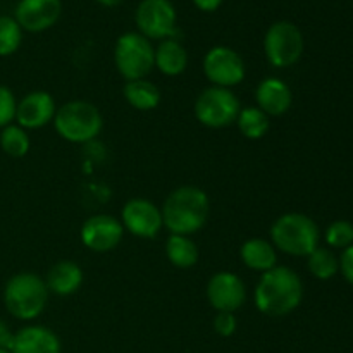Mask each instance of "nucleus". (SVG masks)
I'll return each mask as SVG.
<instances>
[{"instance_id": "nucleus-1", "label": "nucleus", "mask_w": 353, "mask_h": 353, "mask_svg": "<svg viewBox=\"0 0 353 353\" xmlns=\"http://www.w3.org/2000/svg\"><path fill=\"white\" fill-rule=\"evenodd\" d=\"M302 279L286 265H276L262 272L254 292L255 307L269 317L288 316L302 303Z\"/></svg>"}, {"instance_id": "nucleus-2", "label": "nucleus", "mask_w": 353, "mask_h": 353, "mask_svg": "<svg viewBox=\"0 0 353 353\" xmlns=\"http://www.w3.org/2000/svg\"><path fill=\"white\" fill-rule=\"evenodd\" d=\"M161 212L162 223L169 233L190 236L205 226L210 212V200L199 186H179L169 193Z\"/></svg>"}, {"instance_id": "nucleus-3", "label": "nucleus", "mask_w": 353, "mask_h": 353, "mask_svg": "<svg viewBox=\"0 0 353 353\" xmlns=\"http://www.w3.org/2000/svg\"><path fill=\"white\" fill-rule=\"evenodd\" d=\"M48 295L45 279L34 272H17L6 283L3 305L16 319L33 321L47 307Z\"/></svg>"}, {"instance_id": "nucleus-4", "label": "nucleus", "mask_w": 353, "mask_h": 353, "mask_svg": "<svg viewBox=\"0 0 353 353\" xmlns=\"http://www.w3.org/2000/svg\"><path fill=\"white\" fill-rule=\"evenodd\" d=\"M319 228L312 217L302 212H288L279 216L271 226V240L274 248L293 255L309 257L319 247Z\"/></svg>"}, {"instance_id": "nucleus-5", "label": "nucleus", "mask_w": 353, "mask_h": 353, "mask_svg": "<svg viewBox=\"0 0 353 353\" xmlns=\"http://www.w3.org/2000/svg\"><path fill=\"white\" fill-rule=\"evenodd\" d=\"M52 123L59 137L69 143H88L99 137L103 128L100 110L86 100H71L61 105Z\"/></svg>"}, {"instance_id": "nucleus-6", "label": "nucleus", "mask_w": 353, "mask_h": 353, "mask_svg": "<svg viewBox=\"0 0 353 353\" xmlns=\"http://www.w3.org/2000/svg\"><path fill=\"white\" fill-rule=\"evenodd\" d=\"M114 62L126 81L147 78L155 68V48L143 34L124 33L117 38L114 47Z\"/></svg>"}, {"instance_id": "nucleus-7", "label": "nucleus", "mask_w": 353, "mask_h": 353, "mask_svg": "<svg viewBox=\"0 0 353 353\" xmlns=\"http://www.w3.org/2000/svg\"><path fill=\"white\" fill-rule=\"evenodd\" d=\"M195 117L202 126L210 130H223L236 123L241 105L238 97L230 88L210 86L195 100Z\"/></svg>"}, {"instance_id": "nucleus-8", "label": "nucleus", "mask_w": 353, "mask_h": 353, "mask_svg": "<svg viewBox=\"0 0 353 353\" xmlns=\"http://www.w3.org/2000/svg\"><path fill=\"white\" fill-rule=\"evenodd\" d=\"M264 52L269 64L274 68H290L303 54V34L296 24L278 21L271 24L264 37Z\"/></svg>"}, {"instance_id": "nucleus-9", "label": "nucleus", "mask_w": 353, "mask_h": 353, "mask_svg": "<svg viewBox=\"0 0 353 353\" xmlns=\"http://www.w3.org/2000/svg\"><path fill=\"white\" fill-rule=\"evenodd\" d=\"M203 74L212 86L233 88L245 79L247 69L241 55L224 45L212 47L203 57Z\"/></svg>"}, {"instance_id": "nucleus-10", "label": "nucleus", "mask_w": 353, "mask_h": 353, "mask_svg": "<svg viewBox=\"0 0 353 353\" xmlns=\"http://www.w3.org/2000/svg\"><path fill=\"white\" fill-rule=\"evenodd\" d=\"M134 21L148 40H165L174 38L176 9L171 0H141L138 3Z\"/></svg>"}, {"instance_id": "nucleus-11", "label": "nucleus", "mask_w": 353, "mask_h": 353, "mask_svg": "<svg viewBox=\"0 0 353 353\" xmlns=\"http://www.w3.org/2000/svg\"><path fill=\"white\" fill-rule=\"evenodd\" d=\"M121 224L124 231H130L133 236L145 240L157 236L164 226L161 209L147 199L128 200L121 212Z\"/></svg>"}, {"instance_id": "nucleus-12", "label": "nucleus", "mask_w": 353, "mask_h": 353, "mask_svg": "<svg viewBox=\"0 0 353 353\" xmlns=\"http://www.w3.org/2000/svg\"><path fill=\"white\" fill-rule=\"evenodd\" d=\"M207 300L216 312H236L247 299L243 279L230 271L216 272L207 283Z\"/></svg>"}, {"instance_id": "nucleus-13", "label": "nucleus", "mask_w": 353, "mask_h": 353, "mask_svg": "<svg viewBox=\"0 0 353 353\" xmlns=\"http://www.w3.org/2000/svg\"><path fill=\"white\" fill-rule=\"evenodd\" d=\"M123 234L124 228L121 221L109 214H97V216L88 217L79 231L83 245L88 250L99 252V254L114 250L123 240Z\"/></svg>"}, {"instance_id": "nucleus-14", "label": "nucleus", "mask_w": 353, "mask_h": 353, "mask_svg": "<svg viewBox=\"0 0 353 353\" xmlns=\"http://www.w3.org/2000/svg\"><path fill=\"white\" fill-rule=\"evenodd\" d=\"M62 12L61 0H19L14 19L21 30L40 33L59 21Z\"/></svg>"}, {"instance_id": "nucleus-15", "label": "nucleus", "mask_w": 353, "mask_h": 353, "mask_svg": "<svg viewBox=\"0 0 353 353\" xmlns=\"http://www.w3.org/2000/svg\"><path fill=\"white\" fill-rule=\"evenodd\" d=\"M54 97L43 90L30 92L17 102L16 121L24 130H40L54 121L55 116Z\"/></svg>"}, {"instance_id": "nucleus-16", "label": "nucleus", "mask_w": 353, "mask_h": 353, "mask_svg": "<svg viewBox=\"0 0 353 353\" xmlns=\"http://www.w3.org/2000/svg\"><path fill=\"white\" fill-rule=\"evenodd\" d=\"M257 107L269 117L283 116L290 110L293 102V95L290 86L279 78H265L259 83L255 90Z\"/></svg>"}, {"instance_id": "nucleus-17", "label": "nucleus", "mask_w": 353, "mask_h": 353, "mask_svg": "<svg viewBox=\"0 0 353 353\" xmlns=\"http://www.w3.org/2000/svg\"><path fill=\"white\" fill-rule=\"evenodd\" d=\"M10 353H61V340L45 326H28L12 338Z\"/></svg>"}, {"instance_id": "nucleus-18", "label": "nucleus", "mask_w": 353, "mask_h": 353, "mask_svg": "<svg viewBox=\"0 0 353 353\" xmlns=\"http://www.w3.org/2000/svg\"><path fill=\"white\" fill-rule=\"evenodd\" d=\"M48 292L59 296H69L83 285V269L72 261H59L48 269L45 278Z\"/></svg>"}, {"instance_id": "nucleus-19", "label": "nucleus", "mask_w": 353, "mask_h": 353, "mask_svg": "<svg viewBox=\"0 0 353 353\" xmlns=\"http://www.w3.org/2000/svg\"><path fill=\"white\" fill-rule=\"evenodd\" d=\"M188 65V52L176 38L161 40L155 48V68L165 76H179Z\"/></svg>"}, {"instance_id": "nucleus-20", "label": "nucleus", "mask_w": 353, "mask_h": 353, "mask_svg": "<svg viewBox=\"0 0 353 353\" xmlns=\"http://www.w3.org/2000/svg\"><path fill=\"white\" fill-rule=\"evenodd\" d=\"M240 259L250 271H257L261 274L278 264L274 245L262 238H250L245 241L240 248Z\"/></svg>"}, {"instance_id": "nucleus-21", "label": "nucleus", "mask_w": 353, "mask_h": 353, "mask_svg": "<svg viewBox=\"0 0 353 353\" xmlns=\"http://www.w3.org/2000/svg\"><path fill=\"white\" fill-rule=\"evenodd\" d=\"M124 99L133 109L137 110H154L157 109L162 100V93L157 85L148 81L147 78L126 81L123 88Z\"/></svg>"}, {"instance_id": "nucleus-22", "label": "nucleus", "mask_w": 353, "mask_h": 353, "mask_svg": "<svg viewBox=\"0 0 353 353\" xmlns=\"http://www.w3.org/2000/svg\"><path fill=\"white\" fill-rule=\"evenodd\" d=\"M165 257L174 268L190 269L199 262L200 252L195 241L185 234H169L165 241Z\"/></svg>"}, {"instance_id": "nucleus-23", "label": "nucleus", "mask_w": 353, "mask_h": 353, "mask_svg": "<svg viewBox=\"0 0 353 353\" xmlns=\"http://www.w3.org/2000/svg\"><path fill=\"white\" fill-rule=\"evenodd\" d=\"M236 126L240 133L248 140H261L268 134L271 128V121L265 112H262L259 107H245L240 110L236 117Z\"/></svg>"}, {"instance_id": "nucleus-24", "label": "nucleus", "mask_w": 353, "mask_h": 353, "mask_svg": "<svg viewBox=\"0 0 353 353\" xmlns=\"http://www.w3.org/2000/svg\"><path fill=\"white\" fill-rule=\"evenodd\" d=\"M307 268H309L310 274L314 278L326 281V279L334 278L338 271H340V261L333 250L324 247H317L312 254L307 257Z\"/></svg>"}, {"instance_id": "nucleus-25", "label": "nucleus", "mask_w": 353, "mask_h": 353, "mask_svg": "<svg viewBox=\"0 0 353 353\" xmlns=\"http://www.w3.org/2000/svg\"><path fill=\"white\" fill-rule=\"evenodd\" d=\"M31 141L28 131L19 124H9L0 133V148L14 159L24 157L30 152Z\"/></svg>"}, {"instance_id": "nucleus-26", "label": "nucleus", "mask_w": 353, "mask_h": 353, "mask_svg": "<svg viewBox=\"0 0 353 353\" xmlns=\"http://www.w3.org/2000/svg\"><path fill=\"white\" fill-rule=\"evenodd\" d=\"M23 41V30L10 16H0V57L17 52Z\"/></svg>"}, {"instance_id": "nucleus-27", "label": "nucleus", "mask_w": 353, "mask_h": 353, "mask_svg": "<svg viewBox=\"0 0 353 353\" xmlns=\"http://www.w3.org/2000/svg\"><path fill=\"white\" fill-rule=\"evenodd\" d=\"M324 240L331 248H341L345 250L347 247L353 245V223L348 221H334L327 226L324 233Z\"/></svg>"}, {"instance_id": "nucleus-28", "label": "nucleus", "mask_w": 353, "mask_h": 353, "mask_svg": "<svg viewBox=\"0 0 353 353\" xmlns=\"http://www.w3.org/2000/svg\"><path fill=\"white\" fill-rule=\"evenodd\" d=\"M16 109L17 102L12 90L0 85V130L12 124V121L16 119Z\"/></svg>"}, {"instance_id": "nucleus-29", "label": "nucleus", "mask_w": 353, "mask_h": 353, "mask_svg": "<svg viewBox=\"0 0 353 353\" xmlns=\"http://www.w3.org/2000/svg\"><path fill=\"white\" fill-rule=\"evenodd\" d=\"M212 326L214 331H216L219 336L228 338L234 334V331H236L238 327V321L233 312H217V316L214 317Z\"/></svg>"}, {"instance_id": "nucleus-30", "label": "nucleus", "mask_w": 353, "mask_h": 353, "mask_svg": "<svg viewBox=\"0 0 353 353\" xmlns=\"http://www.w3.org/2000/svg\"><path fill=\"white\" fill-rule=\"evenodd\" d=\"M338 261H340V271L343 278L353 285V245L341 252V257Z\"/></svg>"}, {"instance_id": "nucleus-31", "label": "nucleus", "mask_w": 353, "mask_h": 353, "mask_svg": "<svg viewBox=\"0 0 353 353\" xmlns=\"http://www.w3.org/2000/svg\"><path fill=\"white\" fill-rule=\"evenodd\" d=\"M12 338H14V334L10 333V330L7 327V324L0 319V348H3V350H9L10 345H12Z\"/></svg>"}, {"instance_id": "nucleus-32", "label": "nucleus", "mask_w": 353, "mask_h": 353, "mask_svg": "<svg viewBox=\"0 0 353 353\" xmlns=\"http://www.w3.org/2000/svg\"><path fill=\"white\" fill-rule=\"evenodd\" d=\"M193 3L196 6V9L203 10V12H214L219 9L223 0H193Z\"/></svg>"}, {"instance_id": "nucleus-33", "label": "nucleus", "mask_w": 353, "mask_h": 353, "mask_svg": "<svg viewBox=\"0 0 353 353\" xmlns=\"http://www.w3.org/2000/svg\"><path fill=\"white\" fill-rule=\"evenodd\" d=\"M99 3H102V6H107V7H114L117 6V3H121L123 0H97Z\"/></svg>"}, {"instance_id": "nucleus-34", "label": "nucleus", "mask_w": 353, "mask_h": 353, "mask_svg": "<svg viewBox=\"0 0 353 353\" xmlns=\"http://www.w3.org/2000/svg\"><path fill=\"white\" fill-rule=\"evenodd\" d=\"M0 353H10L9 350H3V348H0Z\"/></svg>"}]
</instances>
